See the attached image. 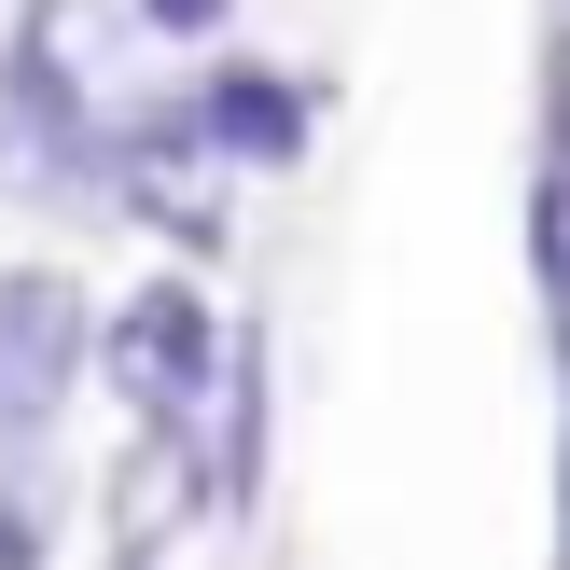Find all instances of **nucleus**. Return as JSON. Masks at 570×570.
<instances>
[{"label":"nucleus","instance_id":"obj_9","mask_svg":"<svg viewBox=\"0 0 570 570\" xmlns=\"http://www.w3.org/2000/svg\"><path fill=\"white\" fill-rule=\"evenodd\" d=\"M543 126H557V139H570V56H557V111H543Z\"/></svg>","mask_w":570,"mask_h":570},{"label":"nucleus","instance_id":"obj_5","mask_svg":"<svg viewBox=\"0 0 570 570\" xmlns=\"http://www.w3.org/2000/svg\"><path fill=\"white\" fill-rule=\"evenodd\" d=\"M195 432H126V460H111V570H154L167 543H181L195 515Z\"/></svg>","mask_w":570,"mask_h":570},{"label":"nucleus","instance_id":"obj_3","mask_svg":"<svg viewBox=\"0 0 570 570\" xmlns=\"http://www.w3.org/2000/svg\"><path fill=\"white\" fill-rule=\"evenodd\" d=\"M83 334H98V293L70 265H0V445H28L83 390Z\"/></svg>","mask_w":570,"mask_h":570},{"label":"nucleus","instance_id":"obj_7","mask_svg":"<svg viewBox=\"0 0 570 570\" xmlns=\"http://www.w3.org/2000/svg\"><path fill=\"white\" fill-rule=\"evenodd\" d=\"M0 570H42V473L0 488Z\"/></svg>","mask_w":570,"mask_h":570},{"label":"nucleus","instance_id":"obj_1","mask_svg":"<svg viewBox=\"0 0 570 570\" xmlns=\"http://www.w3.org/2000/svg\"><path fill=\"white\" fill-rule=\"evenodd\" d=\"M111 0H28L0 42V195H70L98 181L111 139Z\"/></svg>","mask_w":570,"mask_h":570},{"label":"nucleus","instance_id":"obj_4","mask_svg":"<svg viewBox=\"0 0 570 570\" xmlns=\"http://www.w3.org/2000/svg\"><path fill=\"white\" fill-rule=\"evenodd\" d=\"M195 98V139H209L223 167H306V126H321V111H306V83L293 70H265V56H223V70H195L181 83Z\"/></svg>","mask_w":570,"mask_h":570},{"label":"nucleus","instance_id":"obj_2","mask_svg":"<svg viewBox=\"0 0 570 570\" xmlns=\"http://www.w3.org/2000/svg\"><path fill=\"white\" fill-rule=\"evenodd\" d=\"M223 348H237V334H223V306L195 293L181 265H154L139 293H111V306H98V334H83V376H98L111 404L139 417V432H195V417H209V390H223Z\"/></svg>","mask_w":570,"mask_h":570},{"label":"nucleus","instance_id":"obj_6","mask_svg":"<svg viewBox=\"0 0 570 570\" xmlns=\"http://www.w3.org/2000/svg\"><path fill=\"white\" fill-rule=\"evenodd\" d=\"M529 278H543V306L570 321V139L543 126V167H529Z\"/></svg>","mask_w":570,"mask_h":570},{"label":"nucleus","instance_id":"obj_8","mask_svg":"<svg viewBox=\"0 0 570 570\" xmlns=\"http://www.w3.org/2000/svg\"><path fill=\"white\" fill-rule=\"evenodd\" d=\"M126 14H139V28H154V42H209V28H223V14H237V0H126Z\"/></svg>","mask_w":570,"mask_h":570}]
</instances>
